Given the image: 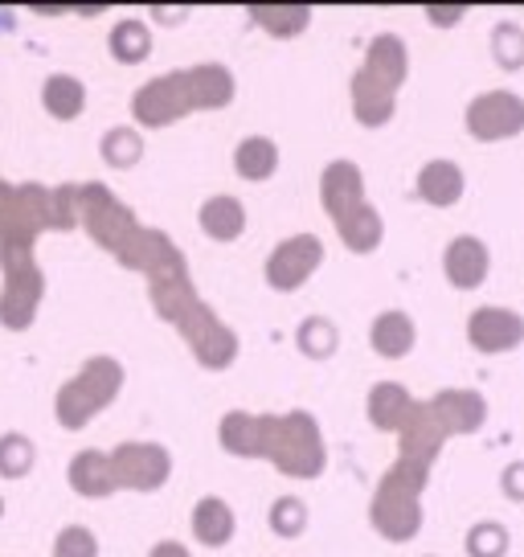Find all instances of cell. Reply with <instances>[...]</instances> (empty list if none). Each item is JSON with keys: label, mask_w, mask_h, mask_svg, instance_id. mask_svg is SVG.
<instances>
[{"label": "cell", "mask_w": 524, "mask_h": 557, "mask_svg": "<svg viewBox=\"0 0 524 557\" xmlns=\"http://www.w3.org/2000/svg\"><path fill=\"white\" fill-rule=\"evenodd\" d=\"M467 341L484 357H500L524 345V315L512 308H475L467 315Z\"/></svg>", "instance_id": "obj_14"}, {"label": "cell", "mask_w": 524, "mask_h": 557, "mask_svg": "<svg viewBox=\"0 0 524 557\" xmlns=\"http://www.w3.org/2000/svg\"><path fill=\"white\" fill-rule=\"evenodd\" d=\"M111 471H115V487L157 492L173 475V455H169V447H160V443H120L111 451Z\"/></svg>", "instance_id": "obj_11"}, {"label": "cell", "mask_w": 524, "mask_h": 557, "mask_svg": "<svg viewBox=\"0 0 524 557\" xmlns=\"http://www.w3.org/2000/svg\"><path fill=\"white\" fill-rule=\"evenodd\" d=\"M71 487L87 500H103L115 492V471H111V455L99 447H87L71 459Z\"/></svg>", "instance_id": "obj_20"}, {"label": "cell", "mask_w": 524, "mask_h": 557, "mask_svg": "<svg viewBox=\"0 0 524 557\" xmlns=\"http://www.w3.org/2000/svg\"><path fill=\"white\" fill-rule=\"evenodd\" d=\"M410 74V50L398 34H377L352 74V115L365 127H385L398 111V90Z\"/></svg>", "instance_id": "obj_4"}, {"label": "cell", "mask_w": 524, "mask_h": 557, "mask_svg": "<svg viewBox=\"0 0 524 557\" xmlns=\"http://www.w3.org/2000/svg\"><path fill=\"white\" fill-rule=\"evenodd\" d=\"M467 554L472 557H504L508 554V529L504 524H491V521L472 524V533H467Z\"/></svg>", "instance_id": "obj_33"}, {"label": "cell", "mask_w": 524, "mask_h": 557, "mask_svg": "<svg viewBox=\"0 0 524 557\" xmlns=\"http://www.w3.org/2000/svg\"><path fill=\"white\" fill-rule=\"evenodd\" d=\"M0 271H4V292H0V324L4 329H29L37 320L41 296H46V275L37 267L34 250H0Z\"/></svg>", "instance_id": "obj_9"}, {"label": "cell", "mask_w": 524, "mask_h": 557, "mask_svg": "<svg viewBox=\"0 0 524 557\" xmlns=\"http://www.w3.org/2000/svg\"><path fill=\"white\" fill-rule=\"evenodd\" d=\"M431 17H435V21H463V9H454V13H438V9H435Z\"/></svg>", "instance_id": "obj_39"}, {"label": "cell", "mask_w": 524, "mask_h": 557, "mask_svg": "<svg viewBox=\"0 0 524 557\" xmlns=\"http://www.w3.org/2000/svg\"><path fill=\"white\" fill-rule=\"evenodd\" d=\"M192 537L201 541V545H210V549H222L229 537H234V508L226 500H217V496H205V500H197L192 508Z\"/></svg>", "instance_id": "obj_22"}, {"label": "cell", "mask_w": 524, "mask_h": 557, "mask_svg": "<svg viewBox=\"0 0 524 557\" xmlns=\"http://www.w3.org/2000/svg\"><path fill=\"white\" fill-rule=\"evenodd\" d=\"M0 517H4V500H0Z\"/></svg>", "instance_id": "obj_40"}, {"label": "cell", "mask_w": 524, "mask_h": 557, "mask_svg": "<svg viewBox=\"0 0 524 557\" xmlns=\"http://www.w3.org/2000/svg\"><path fill=\"white\" fill-rule=\"evenodd\" d=\"M491 53H496V62L504 70H516L524 62V34L516 25H500L491 34Z\"/></svg>", "instance_id": "obj_36"}, {"label": "cell", "mask_w": 524, "mask_h": 557, "mask_svg": "<svg viewBox=\"0 0 524 557\" xmlns=\"http://www.w3.org/2000/svg\"><path fill=\"white\" fill-rule=\"evenodd\" d=\"M41 103L53 120H78L83 107H87V87L74 74H50L46 87H41Z\"/></svg>", "instance_id": "obj_25"}, {"label": "cell", "mask_w": 524, "mask_h": 557, "mask_svg": "<svg viewBox=\"0 0 524 557\" xmlns=\"http://www.w3.org/2000/svg\"><path fill=\"white\" fill-rule=\"evenodd\" d=\"M115 259H120L127 271H140L148 283L189 275V262L180 255V246H176L164 230H152V226H140V234L123 246Z\"/></svg>", "instance_id": "obj_10"}, {"label": "cell", "mask_w": 524, "mask_h": 557, "mask_svg": "<svg viewBox=\"0 0 524 557\" xmlns=\"http://www.w3.org/2000/svg\"><path fill=\"white\" fill-rule=\"evenodd\" d=\"M234 95H238L234 74L222 62H201L144 83L132 99V115L140 120V127H169L192 111H222L234 103Z\"/></svg>", "instance_id": "obj_1"}, {"label": "cell", "mask_w": 524, "mask_h": 557, "mask_svg": "<svg viewBox=\"0 0 524 557\" xmlns=\"http://www.w3.org/2000/svg\"><path fill=\"white\" fill-rule=\"evenodd\" d=\"M431 410H435L438 426L447 431V438L475 435L488 422V401L475 389H438L435 398H431Z\"/></svg>", "instance_id": "obj_16"}, {"label": "cell", "mask_w": 524, "mask_h": 557, "mask_svg": "<svg viewBox=\"0 0 524 557\" xmlns=\"http://www.w3.org/2000/svg\"><path fill=\"white\" fill-rule=\"evenodd\" d=\"M250 21L262 25L271 37L291 41L312 25V9L308 4H262V9H250Z\"/></svg>", "instance_id": "obj_27"}, {"label": "cell", "mask_w": 524, "mask_h": 557, "mask_svg": "<svg viewBox=\"0 0 524 557\" xmlns=\"http://www.w3.org/2000/svg\"><path fill=\"white\" fill-rule=\"evenodd\" d=\"M53 557H99V541L83 524H66L53 541Z\"/></svg>", "instance_id": "obj_35"}, {"label": "cell", "mask_w": 524, "mask_h": 557, "mask_svg": "<svg viewBox=\"0 0 524 557\" xmlns=\"http://www.w3.org/2000/svg\"><path fill=\"white\" fill-rule=\"evenodd\" d=\"M324 262V243L315 234H296V238H283L271 259H266V283L275 292H296L308 278L320 271Z\"/></svg>", "instance_id": "obj_13"}, {"label": "cell", "mask_w": 524, "mask_h": 557, "mask_svg": "<svg viewBox=\"0 0 524 557\" xmlns=\"http://www.w3.org/2000/svg\"><path fill=\"white\" fill-rule=\"evenodd\" d=\"M442 271H447V283L459 287V292H475V287H484V278L491 271V255L488 246L472 238V234H459L451 246H447V255H442Z\"/></svg>", "instance_id": "obj_17"}, {"label": "cell", "mask_w": 524, "mask_h": 557, "mask_svg": "<svg viewBox=\"0 0 524 557\" xmlns=\"http://www.w3.org/2000/svg\"><path fill=\"white\" fill-rule=\"evenodd\" d=\"M504 492L512 500H524V463H512L504 471Z\"/></svg>", "instance_id": "obj_37"}, {"label": "cell", "mask_w": 524, "mask_h": 557, "mask_svg": "<svg viewBox=\"0 0 524 557\" xmlns=\"http://www.w3.org/2000/svg\"><path fill=\"white\" fill-rule=\"evenodd\" d=\"M148 296H152V308H157L160 320H169L185 336V345L192 348L197 366L229 369L238 361V336H234V329L213 312L205 299L197 296L189 275L148 283Z\"/></svg>", "instance_id": "obj_2"}, {"label": "cell", "mask_w": 524, "mask_h": 557, "mask_svg": "<svg viewBox=\"0 0 524 557\" xmlns=\"http://www.w3.org/2000/svg\"><path fill=\"white\" fill-rule=\"evenodd\" d=\"M78 226V185H9L0 181V250H34L50 230Z\"/></svg>", "instance_id": "obj_3"}, {"label": "cell", "mask_w": 524, "mask_h": 557, "mask_svg": "<svg viewBox=\"0 0 524 557\" xmlns=\"http://www.w3.org/2000/svg\"><path fill=\"white\" fill-rule=\"evenodd\" d=\"M123 389V366L115 357H90L71 382L58 389L53 414L66 431H83L90 418L103 414Z\"/></svg>", "instance_id": "obj_7"}, {"label": "cell", "mask_w": 524, "mask_h": 557, "mask_svg": "<svg viewBox=\"0 0 524 557\" xmlns=\"http://www.w3.org/2000/svg\"><path fill=\"white\" fill-rule=\"evenodd\" d=\"M201 230L210 234L213 243H234V238H242V230H246L242 201H238V197H226V193L210 197V201L201 206Z\"/></svg>", "instance_id": "obj_23"}, {"label": "cell", "mask_w": 524, "mask_h": 557, "mask_svg": "<svg viewBox=\"0 0 524 557\" xmlns=\"http://www.w3.org/2000/svg\"><path fill=\"white\" fill-rule=\"evenodd\" d=\"M320 206H324V213L333 218L336 226L357 218V213L369 206L365 176H361V169H357L352 160H333V164L324 169V176H320Z\"/></svg>", "instance_id": "obj_15"}, {"label": "cell", "mask_w": 524, "mask_h": 557, "mask_svg": "<svg viewBox=\"0 0 524 557\" xmlns=\"http://www.w3.org/2000/svg\"><path fill=\"white\" fill-rule=\"evenodd\" d=\"M369 345H373V352L385 357V361H398V357H406V352H414V345H419V329H414L410 315L394 308V312H382L377 320H373Z\"/></svg>", "instance_id": "obj_19"}, {"label": "cell", "mask_w": 524, "mask_h": 557, "mask_svg": "<svg viewBox=\"0 0 524 557\" xmlns=\"http://www.w3.org/2000/svg\"><path fill=\"white\" fill-rule=\"evenodd\" d=\"M431 468L422 459H406L398 455V463L385 471L373 505H369V521L385 541H414L422 533V492L431 484Z\"/></svg>", "instance_id": "obj_5"}, {"label": "cell", "mask_w": 524, "mask_h": 557, "mask_svg": "<svg viewBox=\"0 0 524 557\" xmlns=\"http://www.w3.org/2000/svg\"><path fill=\"white\" fill-rule=\"evenodd\" d=\"M111 53L127 62V66H136L144 62L148 53H152V29L144 25V21H120L115 29H111Z\"/></svg>", "instance_id": "obj_29"}, {"label": "cell", "mask_w": 524, "mask_h": 557, "mask_svg": "<svg viewBox=\"0 0 524 557\" xmlns=\"http://www.w3.org/2000/svg\"><path fill=\"white\" fill-rule=\"evenodd\" d=\"M217 438H222V447L229 455H238V459H259V443H262V426H259V414H250V410H229L222 418V426H217Z\"/></svg>", "instance_id": "obj_26"}, {"label": "cell", "mask_w": 524, "mask_h": 557, "mask_svg": "<svg viewBox=\"0 0 524 557\" xmlns=\"http://www.w3.org/2000/svg\"><path fill=\"white\" fill-rule=\"evenodd\" d=\"M140 157H144L140 132H132V127H111V132L103 136V160L107 164H115V169H132Z\"/></svg>", "instance_id": "obj_31"}, {"label": "cell", "mask_w": 524, "mask_h": 557, "mask_svg": "<svg viewBox=\"0 0 524 557\" xmlns=\"http://www.w3.org/2000/svg\"><path fill=\"white\" fill-rule=\"evenodd\" d=\"M78 226L87 230L95 246L120 255L123 246L140 234V218L123 206L107 185L87 181V185H78Z\"/></svg>", "instance_id": "obj_8"}, {"label": "cell", "mask_w": 524, "mask_h": 557, "mask_svg": "<svg viewBox=\"0 0 524 557\" xmlns=\"http://www.w3.org/2000/svg\"><path fill=\"white\" fill-rule=\"evenodd\" d=\"M336 345H340V332H336L333 320H324V315H312V320H303V329H299V348L315 357V361H324V357H333Z\"/></svg>", "instance_id": "obj_30"}, {"label": "cell", "mask_w": 524, "mask_h": 557, "mask_svg": "<svg viewBox=\"0 0 524 557\" xmlns=\"http://www.w3.org/2000/svg\"><path fill=\"white\" fill-rule=\"evenodd\" d=\"M259 426H262L259 459H271L291 480H315V475H324L328 451H324V435H320L315 414H308V410L259 414Z\"/></svg>", "instance_id": "obj_6"}, {"label": "cell", "mask_w": 524, "mask_h": 557, "mask_svg": "<svg viewBox=\"0 0 524 557\" xmlns=\"http://www.w3.org/2000/svg\"><path fill=\"white\" fill-rule=\"evenodd\" d=\"M303 524H308V505H303V500L279 496V500L271 505V529H275L279 537H299Z\"/></svg>", "instance_id": "obj_34"}, {"label": "cell", "mask_w": 524, "mask_h": 557, "mask_svg": "<svg viewBox=\"0 0 524 557\" xmlns=\"http://www.w3.org/2000/svg\"><path fill=\"white\" fill-rule=\"evenodd\" d=\"M336 234H340V243L349 246L352 255H373V250L385 243V222H382V213H377V209L365 206L357 218L340 222Z\"/></svg>", "instance_id": "obj_28"}, {"label": "cell", "mask_w": 524, "mask_h": 557, "mask_svg": "<svg viewBox=\"0 0 524 557\" xmlns=\"http://www.w3.org/2000/svg\"><path fill=\"white\" fill-rule=\"evenodd\" d=\"M148 557H189V549H185L180 541H160V545H152Z\"/></svg>", "instance_id": "obj_38"}, {"label": "cell", "mask_w": 524, "mask_h": 557, "mask_svg": "<svg viewBox=\"0 0 524 557\" xmlns=\"http://www.w3.org/2000/svg\"><path fill=\"white\" fill-rule=\"evenodd\" d=\"M463 189H467V181H463V169L454 160H431L419 169V197L426 206L451 209L463 197Z\"/></svg>", "instance_id": "obj_21"}, {"label": "cell", "mask_w": 524, "mask_h": 557, "mask_svg": "<svg viewBox=\"0 0 524 557\" xmlns=\"http://www.w3.org/2000/svg\"><path fill=\"white\" fill-rule=\"evenodd\" d=\"M34 443L25 435H4L0 438V475H9V480H21L25 471L34 468Z\"/></svg>", "instance_id": "obj_32"}, {"label": "cell", "mask_w": 524, "mask_h": 557, "mask_svg": "<svg viewBox=\"0 0 524 557\" xmlns=\"http://www.w3.org/2000/svg\"><path fill=\"white\" fill-rule=\"evenodd\" d=\"M414 406L419 401L410 398V389L398 382H377L369 389V418H373V426L385 431V435H398L406 426V418L414 414Z\"/></svg>", "instance_id": "obj_18"}, {"label": "cell", "mask_w": 524, "mask_h": 557, "mask_svg": "<svg viewBox=\"0 0 524 557\" xmlns=\"http://www.w3.org/2000/svg\"><path fill=\"white\" fill-rule=\"evenodd\" d=\"M467 132L479 144H500L524 132V99L512 90H484L467 107Z\"/></svg>", "instance_id": "obj_12"}, {"label": "cell", "mask_w": 524, "mask_h": 557, "mask_svg": "<svg viewBox=\"0 0 524 557\" xmlns=\"http://www.w3.org/2000/svg\"><path fill=\"white\" fill-rule=\"evenodd\" d=\"M234 169L242 181H266L279 169V144L266 136H246L238 148H234Z\"/></svg>", "instance_id": "obj_24"}]
</instances>
